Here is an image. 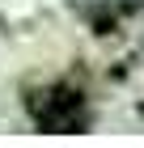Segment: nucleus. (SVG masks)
I'll return each mask as SVG.
<instances>
[{
    "label": "nucleus",
    "instance_id": "obj_1",
    "mask_svg": "<svg viewBox=\"0 0 144 148\" xmlns=\"http://www.w3.org/2000/svg\"><path fill=\"white\" fill-rule=\"evenodd\" d=\"M34 110V123L43 127V131H55V136H64V131H81L85 127V97H81V89H72V85H51V89L38 93V102H30Z\"/></svg>",
    "mask_w": 144,
    "mask_h": 148
}]
</instances>
